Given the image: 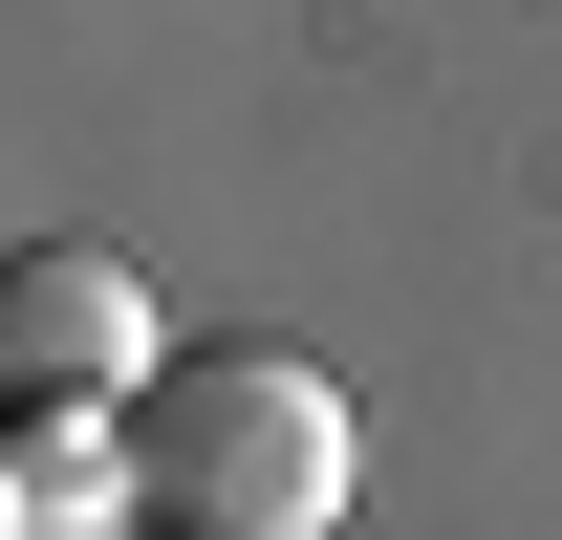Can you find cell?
Wrapping results in <instances>:
<instances>
[{
    "instance_id": "cell-3",
    "label": "cell",
    "mask_w": 562,
    "mask_h": 540,
    "mask_svg": "<svg viewBox=\"0 0 562 540\" xmlns=\"http://www.w3.org/2000/svg\"><path fill=\"white\" fill-rule=\"evenodd\" d=\"M22 454H0V497H22V540H109L131 519V410H0Z\"/></svg>"
},
{
    "instance_id": "cell-2",
    "label": "cell",
    "mask_w": 562,
    "mask_h": 540,
    "mask_svg": "<svg viewBox=\"0 0 562 540\" xmlns=\"http://www.w3.org/2000/svg\"><path fill=\"white\" fill-rule=\"evenodd\" d=\"M151 281L109 260V238H22L0 260V410H131L151 390Z\"/></svg>"
},
{
    "instance_id": "cell-4",
    "label": "cell",
    "mask_w": 562,
    "mask_h": 540,
    "mask_svg": "<svg viewBox=\"0 0 562 540\" xmlns=\"http://www.w3.org/2000/svg\"><path fill=\"white\" fill-rule=\"evenodd\" d=\"M0 540H22V497H0Z\"/></svg>"
},
{
    "instance_id": "cell-1",
    "label": "cell",
    "mask_w": 562,
    "mask_h": 540,
    "mask_svg": "<svg viewBox=\"0 0 562 540\" xmlns=\"http://www.w3.org/2000/svg\"><path fill=\"white\" fill-rule=\"evenodd\" d=\"M347 497H368V432L281 325L151 346V390H131V519L151 540H347Z\"/></svg>"
}]
</instances>
